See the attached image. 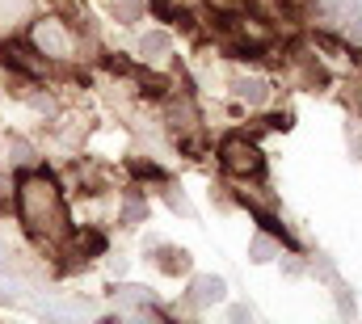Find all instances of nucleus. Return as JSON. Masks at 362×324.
<instances>
[{
  "label": "nucleus",
  "instance_id": "obj_1",
  "mask_svg": "<svg viewBox=\"0 0 362 324\" xmlns=\"http://www.w3.org/2000/svg\"><path fill=\"white\" fill-rule=\"evenodd\" d=\"M17 202H21V219L34 232H42V236H59L64 232V198H59V190H55V181L47 173L25 177L21 190H17Z\"/></svg>",
  "mask_w": 362,
  "mask_h": 324
},
{
  "label": "nucleus",
  "instance_id": "obj_2",
  "mask_svg": "<svg viewBox=\"0 0 362 324\" xmlns=\"http://www.w3.org/2000/svg\"><path fill=\"white\" fill-rule=\"evenodd\" d=\"M223 168H228V173H240V177L262 173V152H257V144H249L245 135L223 139Z\"/></svg>",
  "mask_w": 362,
  "mask_h": 324
},
{
  "label": "nucleus",
  "instance_id": "obj_3",
  "mask_svg": "<svg viewBox=\"0 0 362 324\" xmlns=\"http://www.w3.org/2000/svg\"><path fill=\"white\" fill-rule=\"evenodd\" d=\"M34 47L42 51V55H51V59H64L68 51H72V42H68V30L59 25V21H34Z\"/></svg>",
  "mask_w": 362,
  "mask_h": 324
},
{
  "label": "nucleus",
  "instance_id": "obj_4",
  "mask_svg": "<svg viewBox=\"0 0 362 324\" xmlns=\"http://www.w3.org/2000/svg\"><path fill=\"white\" fill-rule=\"evenodd\" d=\"M189 295H194L198 308H211V303H219V299L228 295V287H223V278H215V274H198Z\"/></svg>",
  "mask_w": 362,
  "mask_h": 324
},
{
  "label": "nucleus",
  "instance_id": "obj_5",
  "mask_svg": "<svg viewBox=\"0 0 362 324\" xmlns=\"http://www.w3.org/2000/svg\"><path fill=\"white\" fill-rule=\"evenodd\" d=\"M232 88H236V97L249 101V105H262V101L270 97V84L262 81V76H245V72L232 76Z\"/></svg>",
  "mask_w": 362,
  "mask_h": 324
},
{
  "label": "nucleus",
  "instance_id": "obj_6",
  "mask_svg": "<svg viewBox=\"0 0 362 324\" xmlns=\"http://www.w3.org/2000/svg\"><path fill=\"white\" fill-rule=\"evenodd\" d=\"M38 312L42 316H72V320H81V316H93L97 308L89 299H64V303H38Z\"/></svg>",
  "mask_w": 362,
  "mask_h": 324
},
{
  "label": "nucleus",
  "instance_id": "obj_7",
  "mask_svg": "<svg viewBox=\"0 0 362 324\" xmlns=\"http://www.w3.org/2000/svg\"><path fill=\"white\" fill-rule=\"evenodd\" d=\"M4 152H8V164H13V168H30V164L38 161V156H34V144H30L25 135H8Z\"/></svg>",
  "mask_w": 362,
  "mask_h": 324
},
{
  "label": "nucleus",
  "instance_id": "obj_8",
  "mask_svg": "<svg viewBox=\"0 0 362 324\" xmlns=\"http://www.w3.org/2000/svg\"><path fill=\"white\" fill-rule=\"evenodd\" d=\"M169 47H173V42H169V34H160V30H152V34H144V38H139V55H144V59H152V64H156V59H165V55H169Z\"/></svg>",
  "mask_w": 362,
  "mask_h": 324
},
{
  "label": "nucleus",
  "instance_id": "obj_9",
  "mask_svg": "<svg viewBox=\"0 0 362 324\" xmlns=\"http://www.w3.org/2000/svg\"><path fill=\"white\" fill-rule=\"evenodd\" d=\"M110 13H114V21L131 25V21L144 17V0H110Z\"/></svg>",
  "mask_w": 362,
  "mask_h": 324
},
{
  "label": "nucleus",
  "instance_id": "obj_10",
  "mask_svg": "<svg viewBox=\"0 0 362 324\" xmlns=\"http://www.w3.org/2000/svg\"><path fill=\"white\" fill-rule=\"evenodd\" d=\"M114 299L127 303V308H139V303H152V291H144V287H122Z\"/></svg>",
  "mask_w": 362,
  "mask_h": 324
},
{
  "label": "nucleus",
  "instance_id": "obj_11",
  "mask_svg": "<svg viewBox=\"0 0 362 324\" xmlns=\"http://www.w3.org/2000/svg\"><path fill=\"white\" fill-rule=\"evenodd\" d=\"M249 257H253V261H274V257H278V244H274L270 236H257L253 248H249Z\"/></svg>",
  "mask_w": 362,
  "mask_h": 324
},
{
  "label": "nucleus",
  "instance_id": "obj_12",
  "mask_svg": "<svg viewBox=\"0 0 362 324\" xmlns=\"http://www.w3.org/2000/svg\"><path fill=\"white\" fill-rule=\"evenodd\" d=\"M30 105H34L38 114H47V118L55 114V97H51V93H30Z\"/></svg>",
  "mask_w": 362,
  "mask_h": 324
},
{
  "label": "nucleus",
  "instance_id": "obj_13",
  "mask_svg": "<svg viewBox=\"0 0 362 324\" xmlns=\"http://www.w3.org/2000/svg\"><path fill=\"white\" fill-rule=\"evenodd\" d=\"M144 215H148V207H144L139 198H127V207H122V219H127V224H139Z\"/></svg>",
  "mask_w": 362,
  "mask_h": 324
},
{
  "label": "nucleus",
  "instance_id": "obj_14",
  "mask_svg": "<svg viewBox=\"0 0 362 324\" xmlns=\"http://www.w3.org/2000/svg\"><path fill=\"white\" fill-rule=\"evenodd\" d=\"M165 257H169V261H165V270H169V274H177V270H189V257H185V253H177V248H169Z\"/></svg>",
  "mask_w": 362,
  "mask_h": 324
},
{
  "label": "nucleus",
  "instance_id": "obj_15",
  "mask_svg": "<svg viewBox=\"0 0 362 324\" xmlns=\"http://www.w3.org/2000/svg\"><path fill=\"white\" fill-rule=\"evenodd\" d=\"M346 38L362 47V17H350V25H346Z\"/></svg>",
  "mask_w": 362,
  "mask_h": 324
},
{
  "label": "nucleus",
  "instance_id": "obj_16",
  "mask_svg": "<svg viewBox=\"0 0 362 324\" xmlns=\"http://www.w3.org/2000/svg\"><path fill=\"white\" fill-rule=\"evenodd\" d=\"M169 202H173V211H181V215H194V207L185 202V194H169Z\"/></svg>",
  "mask_w": 362,
  "mask_h": 324
},
{
  "label": "nucleus",
  "instance_id": "obj_17",
  "mask_svg": "<svg viewBox=\"0 0 362 324\" xmlns=\"http://www.w3.org/2000/svg\"><path fill=\"white\" fill-rule=\"evenodd\" d=\"M17 291H21V287H17V282H8V278H0V299H13V295H17Z\"/></svg>",
  "mask_w": 362,
  "mask_h": 324
},
{
  "label": "nucleus",
  "instance_id": "obj_18",
  "mask_svg": "<svg viewBox=\"0 0 362 324\" xmlns=\"http://www.w3.org/2000/svg\"><path fill=\"white\" fill-rule=\"evenodd\" d=\"M232 320L240 324V320H253V308H245V303H236V308H232Z\"/></svg>",
  "mask_w": 362,
  "mask_h": 324
},
{
  "label": "nucleus",
  "instance_id": "obj_19",
  "mask_svg": "<svg viewBox=\"0 0 362 324\" xmlns=\"http://www.w3.org/2000/svg\"><path fill=\"white\" fill-rule=\"evenodd\" d=\"M110 270L114 274H127V257H110Z\"/></svg>",
  "mask_w": 362,
  "mask_h": 324
}]
</instances>
